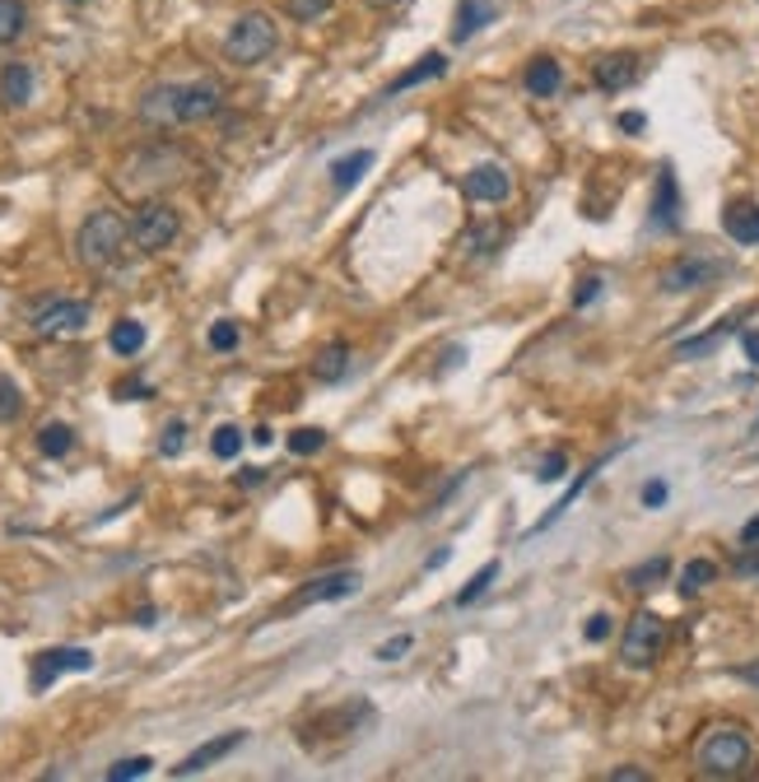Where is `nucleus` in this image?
Segmentation results:
<instances>
[{"mask_svg":"<svg viewBox=\"0 0 759 782\" xmlns=\"http://www.w3.org/2000/svg\"><path fill=\"white\" fill-rule=\"evenodd\" d=\"M750 736L746 731H736V727H717L704 736V746H699V773L704 778H717V782H727V778H741L750 769Z\"/></svg>","mask_w":759,"mask_h":782,"instance_id":"nucleus-1","label":"nucleus"},{"mask_svg":"<svg viewBox=\"0 0 759 782\" xmlns=\"http://www.w3.org/2000/svg\"><path fill=\"white\" fill-rule=\"evenodd\" d=\"M75 247H80V261L89 270H108L126 252V224L116 220L112 210H93L89 220L80 224V238H75Z\"/></svg>","mask_w":759,"mask_h":782,"instance_id":"nucleus-2","label":"nucleus"},{"mask_svg":"<svg viewBox=\"0 0 759 782\" xmlns=\"http://www.w3.org/2000/svg\"><path fill=\"white\" fill-rule=\"evenodd\" d=\"M276 43H280V33H276V24H270V14L252 10V14L233 19V29L224 37V56L233 66H261L266 56L276 52Z\"/></svg>","mask_w":759,"mask_h":782,"instance_id":"nucleus-3","label":"nucleus"},{"mask_svg":"<svg viewBox=\"0 0 759 782\" xmlns=\"http://www.w3.org/2000/svg\"><path fill=\"white\" fill-rule=\"evenodd\" d=\"M661 648H667V619L652 615V611H638L629 619L625 638H620V657H625V667H652V661L661 657Z\"/></svg>","mask_w":759,"mask_h":782,"instance_id":"nucleus-4","label":"nucleus"},{"mask_svg":"<svg viewBox=\"0 0 759 782\" xmlns=\"http://www.w3.org/2000/svg\"><path fill=\"white\" fill-rule=\"evenodd\" d=\"M178 233H182L178 210L164 205V201L145 205L141 214H135V224H131V238H135V247H141V252H164V247H172Z\"/></svg>","mask_w":759,"mask_h":782,"instance_id":"nucleus-5","label":"nucleus"},{"mask_svg":"<svg viewBox=\"0 0 759 782\" xmlns=\"http://www.w3.org/2000/svg\"><path fill=\"white\" fill-rule=\"evenodd\" d=\"M727 270L732 266L723 257H680V261H671L667 270H661V289L667 293H690V289H704L713 280H723Z\"/></svg>","mask_w":759,"mask_h":782,"instance_id":"nucleus-6","label":"nucleus"},{"mask_svg":"<svg viewBox=\"0 0 759 782\" xmlns=\"http://www.w3.org/2000/svg\"><path fill=\"white\" fill-rule=\"evenodd\" d=\"M89 326V303L80 299H52L33 312V331L37 336H70V331Z\"/></svg>","mask_w":759,"mask_h":782,"instance_id":"nucleus-7","label":"nucleus"},{"mask_svg":"<svg viewBox=\"0 0 759 782\" xmlns=\"http://www.w3.org/2000/svg\"><path fill=\"white\" fill-rule=\"evenodd\" d=\"M66 671H93V652L89 648H52L33 657V694H43L56 675Z\"/></svg>","mask_w":759,"mask_h":782,"instance_id":"nucleus-8","label":"nucleus"},{"mask_svg":"<svg viewBox=\"0 0 759 782\" xmlns=\"http://www.w3.org/2000/svg\"><path fill=\"white\" fill-rule=\"evenodd\" d=\"M141 122L149 126H182V85H159L141 98Z\"/></svg>","mask_w":759,"mask_h":782,"instance_id":"nucleus-9","label":"nucleus"},{"mask_svg":"<svg viewBox=\"0 0 759 782\" xmlns=\"http://www.w3.org/2000/svg\"><path fill=\"white\" fill-rule=\"evenodd\" d=\"M247 740V731H228V736H220V740H205V746H197L178 769H172V778H197L201 769H210L215 759H224V755H233Z\"/></svg>","mask_w":759,"mask_h":782,"instance_id":"nucleus-10","label":"nucleus"},{"mask_svg":"<svg viewBox=\"0 0 759 782\" xmlns=\"http://www.w3.org/2000/svg\"><path fill=\"white\" fill-rule=\"evenodd\" d=\"M509 191H513V178L499 164H480L466 172V196L471 201H509Z\"/></svg>","mask_w":759,"mask_h":782,"instance_id":"nucleus-11","label":"nucleus"},{"mask_svg":"<svg viewBox=\"0 0 759 782\" xmlns=\"http://www.w3.org/2000/svg\"><path fill=\"white\" fill-rule=\"evenodd\" d=\"M359 573H326V578H317V582H308L303 592L294 596V605H313V601H345V596H355L359 592Z\"/></svg>","mask_w":759,"mask_h":782,"instance_id":"nucleus-12","label":"nucleus"},{"mask_svg":"<svg viewBox=\"0 0 759 782\" xmlns=\"http://www.w3.org/2000/svg\"><path fill=\"white\" fill-rule=\"evenodd\" d=\"M596 85L606 89V93H620V89H629L638 80V56L634 52H615V56H601L596 62Z\"/></svg>","mask_w":759,"mask_h":782,"instance_id":"nucleus-13","label":"nucleus"},{"mask_svg":"<svg viewBox=\"0 0 759 782\" xmlns=\"http://www.w3.org/2000/svg\"><path fill=\"white\" fill-rule=\"evenodd\" d=\"M676 220H680V187H676V172L661 168L657 172V196H652V224L676 228Z\"/></svg>","mask_w":759,"mask_h":782,"instance_id":"nucleus-14","label":"nucleus"},{"mask_svg":"<svg viewBox=\"0 0 759 782\" xmlns=\"http://www.w3.org/2000/svg\"><path fill=\"white\" fill-rule=\"evenodd\" d=\"M220 112V89L201 80V85H182V126L187 122H205V116Z\"/></svg>","mask_w":759,"mask_h":782,"instance_id":"nucleus-15","label":"nucleus"},{"mask_svg":"<svg viewBox=\"0 0 759 782\" xmlns=\"http://www.w3.org/2000/svg\"><path fill=\"white\" fill-rule=\"evenodd\" d=\"M522 85H527L532 98H550L563 85V70H559L555 56H536V62L527 66V75H522Z\"/></svg>","mask_w":759,"mask_h":782,"instance_id":"nucleus-16","label":"nucleus"},{"mask_svg":"<svg viewBox=\"0 0 759 782\" xmlns=\"http://www.w3.org/2000/svg\"><path fill=\"white\" fill-rule=\"evenodd\" d=\"M494 19H499V5H494V0H461L453 37H457V43H466V37H471V33H480L484 24H494Z\"/></svg>","mask_w":759,"mask_h":782,"instance_id":"nucleus-17","label":"nucleus"},{"mask_svg":"<svg viewBox=\"0 0 759 782\" xmlns=\"http://www.w3.org/2000/svg\"><path fill=\"white\" fill-rule=\"evenodd\" d=\"M0 98H5L10 108H24L33 98V70L24 62H10L5 70H0Z\"/></svg>","mask_w":759,"mask_h":782,"instance_id":"nucleus-18","label":"nucleus"},{"mask_svg":"<svg viewBox=\"0 0 759 782\" xmlns=\"http://www.w3.org/2000/svg\"><path fill=\"white\" fill-rule=\"evenodd\" d=\"M723 228H727V238L741 243V247L759 243V205H732L723 214Z\"/></svg>","mask_w":759,"mask_h":782,"instance_id":"nucleus-19","label":"nucleus"},{"mask_svg":"<svg viewBox=\"0 0 759 782\" xmlns=\"http://www.w3.org/2000/svg\"><path fill=\"white\" fill-rule=\"evenodd\" d=\"M447 70V56H438V52H429V56H420V62L411 66V70H405V75H397V80H392V89H387V93H405V89H415V85H424V80H438V75Z\"/></svg>","mask_w":759,"mask_h":782,"instance_id":"nucleus-20","label":"nucleus"},{"mask_svg":"<svg viewBox=\"0 0 759 782\" xmlns=\"http://www.w3.org/2000/svg\"><path fill=\"white\" fill-rule=\"evenodd\" d=\"M611 457H615V453H611ZM611 457H601V461H596V466H588V471H582V476H578V480H573V484H569V489H563V499H559V503H555V507H550V513H545V517H540V522H536V526H532V532H527V536H540V532H545V526H555V522H559V517H563V513H569V503H573V499H578V494H582V489H588V480H592V476H596V471H601V466H606V461H611Z\"/></svg>","mask_w":759,"mask_h":782,"instance_id":"nucleus-21","label":"nucleus"},{"mask_svg":"<svg viewBox=\"0 0 759 782\" xmlns=\"http://www.w3.org/2000/svg\"><path fill=\"white\" fill-rule=\"evenodd\" d=\"M368 168H373V149H355V154H345V159L331 164V182H336V191H349Z\"/></svg>","mask_w":759,"mask_h":782,"instance_id":"nucleus-22","label":"nucleus"},{"mask_svg":"<svg viewBox=\"0 0 759 782\" xmlns=\"http://www.w3.org/2000/svg\"><path fill=\"white\" fill-rule=\"evenodd\" d=\"M24 24H29L24 0H0V47H10L14 37H24Z\"/></svg>","mask_w":759,"mask_h":782,"instance_id":"nucleus-23","label":"nucleus"},{"mask_svg":"<svg viewBox=\"0 0 759 782\" xmlns=\"http://www.w3.org/2000/svg\"><path fill=\"white\" fill-rule=\"evenodd\" d=\"M75 447V428L70 424H43L37 428V453L43 457H66Z\"/></svg>","mask_w":759,"mask_h":782,"instance_id":"nucleus-24","label":"nucleus"},{"mask_svg":"<svg viewBox=\"0 0 759 782\" xmlns=\"http://www.w3.org/2000/svg\"><path fill=\"white\" fill-rule=\"evenodd\" d=\"M108 340H112L116 355H126V359H131V355H141V349H145V326L135 322V317H122V322L112 326V336H108Z\"/></svg>","mask_w":759,"mask_h":782,"instance_id":"nucleus-25","label":"nucleus"},{"mask_svg":"<svg viewBox=\"0 0 759 782\" xmlns=\"http://www.w3.org/2000/svg\"><path fill=\"white\" fill-rule=\"evenodd\" d=\"M345 368H349V345H326L322 355H317V364H313V373L322 382H341Z\"/></svg>","mask_w":759,"mask_h":782,"instance_id":"nucleus-26","label":"nucleus"},{"mask_svg":"<svg viewBox=\"0 0 759 782\" xmlns=\"http://www.w3.org/2000/svg\"><path fill=\"white\" fill-rule=\"evenodd\" d=\"M667 573H671V559H667V555H657V559H648V563H638V569H629L625 582L634 586V592H648V586H657Z\"/></svg>","mask_w":759,"mask_h":782,"instance_id":"nucleus-27","label":"nucleus"},{"mask_svg":"<svg viewBox=\"0 0 759 782\" xmlns=\"http://www.w3.org/2000/svg\"><path fill=\"white\" fill-rule=\"evenodd\" d=\"M713 578H717V563H713V559H690L685 573H680V592L694 596V592H704Z\"/></svg>","mask_w":759,"mask_h":782,"instance_id":"nucleus-28","label":"nucleus"},{"mask_svg":"<svg viewBox=\"0 0 759 782\" xmlns=\"http://www.w3.org/2000/svg\"><path fill=\"white\" fill-rule=\"evenodd\" d=\"M210 447H215L220 461H233V457L243 453V428H238V424H220L215 438H210Z\"/></svg>","mask_w":759,"mask_h":782,"instance_id":"nucleus-29","label":"nucleus"},{"mask_svg":"<svg viewBox=\"0 0 759 782\" xmlns=\"http://www.w3.org/2000/svg\"><path fill=\"white\" fill-rule=\"evenodd\" d=\"M499 243H503V228L499 224H484V228L466 233V252H476V257H494Z\"/></svg>","mask_w":759,"mask_h":782,"instance_id":"nucleus-30","label":"nucleus"},{"mask_svg":"<svg viewBox=\"0 0 759 782\" xmlns=\"http://www.w3.org/2000/svg\"><path fill=\"white\" fill-rule=\"evenodd\" d=\"M19 410H24V396H19V382L10 373H0V424L19 420Z\"/></svg>","mask_w":759,"mask_h":782,"instance_id":"nucleus-31","label":"nucleus"},{"mask_svg":"<svg viewBox=\"0 0 759 782\" xmlns=\"http://www.w3.org/2000/svg\"><path fill=\"white\" fill-rule=\"evenodd\" d=\"M499 578V563H484V569L471 578V582H466L461 586V592H457V605H471V601H480L484 592H490V582Z\"/></svg>","mask_w":759,"mask_h":782,"instance_id":"nucleus-32","label":"nucleus"},{"mask_svg":"<svg viewBox=\"0 0 759 782\" xmlns=\"http://www.w3.org/2000/svg\"><path fill=\"white\" fill-rule=\"evenodd\" d=\"M322 447H326L322 428H294V434H289V453L294 457H313V453H322Z\"/></svg>","mask_w":759,"mask_h":782,"instance_id":"nucleus-33","label":"nucleus"},{"mask_svg":"<svg viewBox=\"0 0 759 782\" xmlns=\"http://www.w3.org/2000/svg\"><path fill=\"white\" fill-rule=\"evenodd\" d=\"M154 769L149 755H135V759H116V764L108 769V782H126V778H145Z\"/></svg>","mask_w":759,"mask_h":782,"instance_id":"nucleus-34","label":"nucleus"},{"mask_svg":"<svg viewBox=\"0 0 759 782\" xmlns=\"http://www.w3.org/2000/svg\"><path fill=\"white\" fill-rule=\"evenodd\" d=\"M331 5H336V0H284V10L299 19V24H313V19H322Z\"/></svg>","mask_w":759,"mask_h":782,"instance_id":"nucleus-35","label":"nucleus"},{"mask_svg":"<svg viewBox=\"0 0 759 782\" xmlns=\"http://www.w3.org/2000/svg\"><path fill=\"white\" fill-rule=\"evenodd\" d=\"M210 349H220V355L238 349V322H215L210 326Z\"/></svg>","mask_w":759,"mask_h":782,"instance_id":"nucleus-36","label":"nucleus"},{"mask_svg":"<svg viewBox=\"0 0 759 782\" xmlns=\"http://www.w3.org/2000/svg\"><path fill=\"white\" fill-rule=\"evenodd\" d=\"M182 447H187V424L172 420V424L164 428V438H159V453H164V457H178Z\"/></svg>","mask_w":759,"mask_h":782,"instance_id":"nucleus-37","label":"nucleus"},{"mask_svg":"<svg viewBox=\"0 0 759 782\" xmlns=\"http://www.w3.org/2000/svg\"><path fill=\"white\" fill-rule=\"evenodd\" d=\"M563 476H569V457H563V453H550V457L540 461V471H536L540 484H555V480H563Z\"/></svg>","mask_w":759,"mask_h":782,"instance_id":"nucleus-38","label":"nucleus"},{"mask_svg":"<svg viewBox=\"0 0 759 782\" xmlns=\"http://www.w3.org/2000/svg\"><path fill=\"white\" fill-rule=\"evenodd\" d=\"M401 652H411V634H401V638H387L382 648H378V661H397Z\"/></svg>","mask_w":759,"mask_h":782,"instance_id":"nucleus-39","label":"nucleus"},{"mask_svg":"<svg viewBox=\"0 0 759 782\" xmlns=\"http://www.w3.org/2000/svg\"><path fill=\"white\" fill-rule=\"evenodd\" d=\"M582 634H588V643H606V638H611V615H592Z\"/></svg>","mask_w":759,"mask_h":782,"instance_id":"nucleus-40","label":"nucleus"},{"mask_svg":"<svg viewBox=\"0 0 759 782\" xmlns=\"http://www.w3.org/2000/svg\"><path fill=\"white\" fill-rule=\"evenodd\" d=\"M601 293V280L596 276H588V280H578V293H573V308H588L592 299Z\"/></svg>","mask_w":759,"mask_h":782,"instance_id":"nucleus-41","label":"nucleus"},{"mask_svg":"<svg viewBox=\"0 0 759 782\" xmlns=\"http://www.w3.org/2000/svg\"><path fill=\"white\" fill-rule=\"evenodd\" d=\"M667 494H671L667 480H648L644 484V507H661V503H667Z\"/></svg>","mask_w":759,"mask_h":782,"instance_id":"nucleus-42","label":"nucleus"},{"mask_svg":"<svg viewBox=\"0 0 759 782\" xmlns=\"http://www.w3.org/2000/svg\"><path fill=\"white\" fill-rule=\"evenodd\" d=\"M736 573H741V578H759V555H755V545H746V555L736 559Z\"/></svg>","mask_w":759,"mask_h":782,"instance_id":"nucleus-43","label":"nucleus"},{"mask_svg":"<svg viewBox=\"0 0 759 782\" xmlns=\"http://www.w3.org/2000/svg\"><path fill=\"white\" fill-rule=\"evenodd\" d=\"M606 778H611V782H648V773H644V769H634V764H625V769H611Z\"/></svg>","mask_w":759,"mask_h":782,"instance_id":"nucleus-44","label":"nucleus"},{"mask_svg":"<svg viewBox=\"0 0 759 782\" xmlns=\"http://www.w3.org/2000/svg\"><path fill=\"white\" fill-rule=\"evenodd\" d=\"M741 349H746V359L759 368V331H746V336H741Z\"/></svg>","mask_w":759,"mask_h":782,"instance_id":"nucleus-45","label":"nucleus"},{"mask_svg":"<svg viewBox=\"0 0 759 782\" xmlns=\"http://www.w3.org/2000/svg\"><path fill=\"white\" fill-rule=\"evenodd\" d=\"M620 131H644V112H625L620 116Z\"/></svg>","mask_w":759,"mask_h":782,"instance_id":"nucleus-46","label":"nucleus"},{"mask_svg":"<svg viewBox=\"0 0 759 782\" xmlns=\"http://www.w3.org/2000/svg\"><path fill=\"white\" fill-rule=\"evenodd\" d=\"M741 545H759V517H750V522L741 526Z\"/></svg>","mask_w":759,"mask_h":782,"instance_id":"nucleus-47","label":"nucleus"},{"mask_svg":"<svg viewBox=\"0 0 759 782\" xmlns=\"http://www.w3.org/2000/svg\"><path fill=\"white\" fill-rule=\"evenodd\" d=\"M461 364V349L453 345V349H447V355H443V373H453V368Z\"/></svg>","mask_w":759,"mask_h":782,"instance_id":"nucleus-48","label":"nucleus"},{"mask_svg":"<svg viewBox=\"0 0 759 782\" xmlns=\"http://www.w3.org/2000/svg\"><path fill=\"white\" fill-rule=\"evenodd\" d=\"M238 484H261V466H247V471L238 476Z\"/></svg>","mask_w":759,"mask_h":782,"instance_id":"nucleus-49","label":"nucleus"},{"mask_svg":"<svg viewBox=\"0 0 759 782\" xmlns=\"http://www.w3.org/2000/svg\"><path fill=\"white\" fill-rule=\"evenodd\" d=\"M736 675H741L746 684H759V661H750V667H741V671H736Z\"/></svg>","mask_w":759,"mask_h":782,"instance_id":"nucleus-50","label":"nucleus"},{"mask_svg":"<svg viewBox=\"0 0 759 782\" xmlns=\"http://www.w3.org/2000/svg\"><path fill=\"white\" fill-rule=\"evenodd\" d=\"M447 559H453V550H438V555H429V563H424V569H443Z\"/></svg>","mask_w":759,"mask_h":782,"instance_id":"nucleus-51","label":"nucleus"},{"mask_svg":"<svg viewBox=\"0 0 759 782\" xmlns=\"http://www.w3.org/2000/svg\"><path fill=\"white\" fill-rule=\"evenodd\" d=\"M368 10H387V5H397V0H364Z\"/></svg>","mask_w":759,"mask_h":782,"instance_id":"nucleus-52","label":"nucleus"},{"mask_svg":"<svg viewBox=\"0 0 759 782\" xmlns=\"http://www.w3.org/2000/svg\"><path fill=\"white\" fill-rule=\"evenodd\" d=\"M70 5H89V0H70Z\"/></svg>","mask_w":759,"mask_h":782,"instance_id":"nucleus-53","label":"nucleus"}]
</instances>
